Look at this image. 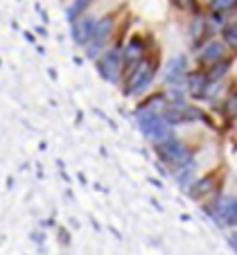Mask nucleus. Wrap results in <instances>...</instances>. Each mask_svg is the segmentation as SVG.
Listing matches in <instances>:
<instances>
[{"label":"nucleus","instance_id":"f257e3e1","mask_svg":"<svg viewBox=\"0 0 237 255\" xmlns=\"http://www.w3.org/2000/svg\"><path fill=\"white\" fill-rule=\"evenodd\" d=\"M156 70H158V61H156L154 57H145L140 63H138V66H133L131 70H126L124 93L129 97L142 95V93L151 86V82H154Z\"/></svg>","mask_w":237,"mask_h":255},{"label":"nucleus","instance_id":"f03ea898","mask_svg":"<svg viewBox=\"0 0 237 255\" xmlns=\"http://www.w3.org/2000/svg\"><path fill=\"white\" fill-rule=\"evenodd\" d=\"M135 120H138V127H140V131L154 144L165 142V140L172 138V129H169L167 120H165L163 116H158V113H151V111H142V109H138V113H135Z\"/></svg>","mask_w":237,"mask_h":255},{"label":"nucleus","instance_id":"7ed1b4c3","mask_svg":"<svg viewBox=\"0 0 237 255\" xmlns=\"http://www.w3.org/2000/svg\"><path fill=\"white\" fill-rule=\"evenodd\" d=\"M154 149H156V154H158V158L163 160L165 165H169L172 169L185 167V165H190V158H192V151L176 138H169V140H165V142L154 144Z\"/></svg>","mask_w":237,"mask_h":255},{"label":"nucleus","instance_id":"20e7f679","mask_svg":"<svg viewBox=\"0 0 237 255\" xmlns=\"http://www.w3.org/2000/svg\"><path fill=\"white\" fill-rule=\"evenodd\" d=\"M122 66H124L122 48H113L102 54V59L97 61V72H100L107 82H118V77H120V72H122Z\"/></svg>","mask_w":237,"mask_h":255},{"label":"nucleus","instance_id":"39448f33","mask_svg":"<svg viewBox=\"0 0 237 255\" xmlns=\"http://www.w3.org/2000/svg\"><path fill=\"white\" fill-rule=\"evenodd\" d=\"M213 25H210V18L206 14H199V16H192V20H190V27H188V36H190V43L194 45V48H201L203 43H208L210 39H213Z\"/></svg>","mask_w":237,"mask_h":255},{"label":"nucleus","instance_id":"423d86ee","mask_svg":"<svg viewBox=\"0 0 237 255\" xmlns=\"http://www.w3.org/2000/svg\"><path fill=\"white\" fill-rule=\"evenodd\" d=\"M113 27H116V18H113V16H104V18L95 20V32H93V39H91V43H88V54H91V57H97V54L102 52L104 43L111 39Z\"/></svg>","mask_w":237,"mask_h":255},{"label":"nucleus","instance_id":"0eeeda50","mask_svg":"<svg viewBox=\"0 0 237 255\" xmlns=\"http://www.w3.org/2000/svg\"><path fill=\"white\" fill-rule=\"evenodd\" d=\"M197 59H199V63L206 68L222 61V59H226V43L217 41V39H210L208 43H203L201 48L197 50Z\"/></svg>","mask_w":237,"mask_h":255},{"label":"nucleus","instance_id":"6e6552de","mask_svg":"<svg viewBox=\"0 0 237 255\" xmlns=\"http://www.w3.org/2000/svg\"><path fill=\"white\" fill-rule=\"evenodd\" d=\"M122 54H124V66L126 70H131L133 66H138V63L142 61V59L147 57V45L145 41L140 39V36H133V39L129 41V43L122 48Z\"/></svg>","mask_w":237,"mask_h":255},{"label":"nucleus","instance_id":"1a4fd4ad","mask_svg":"<svg viewBox=\"0 0 237 255\" xmlns=\"http://www.w3.org/2000/svg\"><path fill=\"white\" fill-rule=\"evenodd\" d=\"M219 192V178L215 174H208V176H201L197 183L190 188V197L192 199H206V197H213V194Z\"/></svg>","mask_w":237,"mask_h":255},{"label":"nucleus","instance_id":"9d476101","mask_svg":"<svg viewBox=\"0 0 237 255\" xmlns=\"http://www.w3.org/2000/svg\"><path fill=\"white\" fill-rule=\"evenodd\" d=\"M210 82H208V75L206 70H194L188 75V82H185V88H188L190 95L194 97H206V91H208Z\"/></svg>","mask_w":237,"mask_h":255},{"label":"nucleus","instance_id":"9b49d317","mask_svg":"<svg viewBox=\"0 0 237 255\" xmlns=\"http://www.w3.org/2000/svg\"><path fill=\"white\" fill-rule=\"evenodd\" d=\"M93 32H95V20H93V18H82L79 23L73 25V36H75V41H77L79 45H82V43L84 45L91 43Z\"/></svg>","mask_w":237,"mask_h":255},{"label":"nucleus","instance_id":"f8f14e48","mask_svg":"<svg viewBox=\"0 0 237 255\" xmlns=\"http://www.w3.org/2000/svg\"><path fill=\"white\" fill-rule=\"evenodd\" d=\"M231 59H222V61H217V63H213V66H208L206 68V75H208V82L210 84H217V82H222L224 77L228 75V70H231Z\"/></svg>","mask_w":237,"mask_h":255},{"label":"nucleus","instance_id":"ddd939ff","mask_svg":"<svg viewBox=\"0 0 237 255\" xmlns=\"http://www.w3.org/2000/svg\"><path fill=\"white\" fill-rule=\"evenodd\" d=\"M210 14H231L237 11V0H208Z\"/></svg>","mask_w":237,"mask_h":255},{"label":"nucleus","instance_id":"4468645a","mask_svg":"<svg viewBox=\"0 0 237 255\" xmlns=\"http://www.w3.org/2000/svg\"><path fill=\"white\" fill-rule=\"evenodd\" d=\"M222 41L226 43L228 50H233V52L237 54V20L235 23H228L226 27L222 29Z\"/></svg>","mask_w":237,"mask_h":255},{"label":"nucleus","instance_id":"2eb2a0df","mask_svg":"<svg viewBox=\"0 0 237 255\" xmlns=\"http://www.w3.org/2000/svg\"><path fill=\"white\" fill-rule=\"evenodd\" d=\"M172 5H174L179 11H183V14H190V16L203 14L201 5H199V0H172Z\"/></svg>","mask_w":237,"mask_h":255},{"label":"nucleus","instance_id":"dca6fc26","mask_svg":"<svg viewBox=\"0 0 237 255\" xmlns=\"http://www.w3.org/2000/svg\"><path fill=\"white\" fill-rule=\"evenodd\" d=\"M86 5H88V0H77V2H75L73 7H70V11H68V16H70V18H77L79 16V11H84L86 9Z\"/></svg>","mask_w":237,"mask_h":255}]
</instances>
